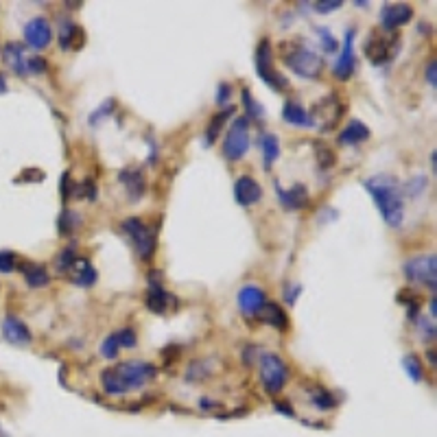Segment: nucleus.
<instances>
[{"label": "nucleus", "mask_w": 437, "mask_h": 437, "mask_svg": "<svg viewBox=\"0 0 437 437\" xmlns=\"http://www.w3.org/2000/svg\"><path fill=\"white\" fill-rule=\"evenodd\" d=\"M363 186L372 195V199H374L376 208H379V213L383 215L385 223L391 225V228L402 225L404 199H402L398 177L389 175V173H379V175L368 177L363 182Z\"/></svg>", "instance_id": "f257e3e1"}, {"label": "nucleus", "mask_w": 437, "mask_h": 437, "mask_svg": "<svg viewBox=\"0 0 437 437\" xmlns=\"http://www.w3.org/2000/svg\"><path fill=\"white\" fill-rule=\"evenodd\" d=\"M158 370L151 363H142V361H125V363H116L108 370L101 372V385L105 394L110 396H123L127 391L140 389L149 381L156 379Z\"/></svg>", "instance_id": "f03ea898"}, {"label": "nucleus", "mask_w": 437, "mask_h": 437, "mask_svg": "<svg viewBox=\"0 0 437 437\" xmlns=\"http://www.w3.org/2000/svg\"><path fill=\"white\" fill-rule=\"evenodd\" d=\"M282 59L286 68L302 79H320L324 72V59L299 44H286L282 47Z\"/></svg>", "instance_id": "7ed1b4c3"}, {"label": "nucleus", "mask_w": 437, "mask_h": 437, "mask_svg": "<svg viewBox=\"0 0 437 437\" xmlns=\"http://www.w3.org/2000/svg\"><path fill=\"white\" fill-rule=\"evenodd\" d=\"M398 51H400V38L394 33H387V31L385 33L372 31L363 44V53L374 66H383V64L394 62Z\"/></svg>", "instance_id": "20e7f679"}, {"label": "nucleus", "mask_w": 437, "mask_h": 437, "mask_svg": "<svg viewBox=\"0 0 437 437\" xmlns=\"http://www.w3.org/2000/svg\"><path fill=\"white\" fill-rule=\"evenodd\" d=\"M123 230H125L127 236L131 238L135 254H138L142 261H149V258H151L154 252H156V243H158L156 230H154V228H149V225H147L142 219H138V217H129V219H125V221H123Z\"/></svg>", "instance_id": "39448f33"}, {"label": "nucleus", "mask_w": 437, "mask_h": 437, "mask_svg": "<svg viewBox=\"0 0 437 437\" xmlns=\"http://www.w3.org/2000/svg\"><path fill=\"white\" fill-rule=\"evenodd\" d=\"M256 72H258V77L271 90H276V92H284V90L289 88V81L284 79V74L278 72L274 66V53H271L269 40H263L258 44V49H256Z\"/></svg>", "instance_id": "423d86ee"}, {"label": "nucleus", "mask_w": 437, "mask_h": 437, "mask_svg": "<svg viewBox=\"0 0 437 437\" xmlns=\"http://www.w3.org/2000/svg\"><path fill=\"white\" fill-rule=\"evenodd\" d=\"M404 278L413 284H422V286H427V289L435 291V286H437L435 254H422V256H415V258L406 261L404 263Z\"/></svg>", "instance_id": "0eeeda50"}, {"label": "nucleus", "mask_w": 437, "mask_h": 437, "mask_svg": "<svg viewBox=\"0 0 437 437\" xmlns=\"http://www.w3.org/2000/svg\"><path fill=\"white\" fill-rule=\"evenodd\" d=\"M223 156L225 160L230 162H238L243 160L249 151V120L247 118H236L230 131L225 133V140H223Z\"/></svg>", "instance_id": "6e6552de"}, {"label": "nucleus", "mask_w": 437, "mask_h": 437, "mask_svg": "<svg viewBox=\"0 0 437 437\" xmlns=\"http://www.w3.org/2000/svg\"><path fill=\"white\" fill-rule=\"evenodd\" d=\"M261 381L267 394H278L289 381V368L278 354L267 352L261 356Z\"/></svg>", "instance_id": "1a4fd4ad"}, {"label": "nucleus", "mask_w": 437, "mask_h": 437, "mask_svg": "<svg viewBox=\"0 0 437 437\" xmlns=\"http://www.w3.org/2000/svg\"><path fill=\"white\" fill-rule=\"evenodd\" d=\"M341 112H343V105H341L339 97L328 94L326 99H322L318 105H315L311 116H313V123L322 127V131H328V129L337 127V123L341 120Z\"/></svg>", "instance_id": "9d476101"}, {"label": "nucleus", "mask_w": 437, "mask_h": 437, "mask_svg": "<svg viewBox=\"0 0 437 437\" xmlns=\"http://www.w3.org/2000/svg\"><path fill=\"white\" fill-rule=\"evenodd\" d=\"M265 304H267V295H265V291L261 289V286L247 284L238 291V308L247 320L261 318Z\"/></svg>", "instance_id": "9b49d317"}, {"label": "nucleus", "mask_w": 437, "mask_h": 437, "mask_svg": "<svg viewBox=\"0 0 437 437\" xmlns=\"http://www.w3.org/2000/svg\"><path fill=\"white\" fill-rule=\"evenodd\" d=\"M354 38H356V31L354 28H348L345 31V38H343V49H341V55L337 59V64L333 68L335 77L341 79V81H348L354 70H356V55H354Z\"/></svg>", "instance_id": "f8f14e48"}, {"label": "nucleus", "mask_w": 437, "mask_h": 437, "mask_svg": "<svg viewBox=\"0 0 437 437\" xmlns=\"http://www.w3.org/2000/svg\"><path fill=\"white\" fill-rule=\"evenodd\" d=\"M51 40H53V26L44 16H38V18L26 22V26H24L26 47H31L35 51H42V49L49 47Z\"/></svg>", "instance_id": "ddd939ff"}, {"label": "nucleus", "mask_w": 437, "mask_h": 437, "mask_svg": "<svg viewBox=\"0 0 437 437\" xmlns=\"http://www.w3.org/2000/svg\"><path fill=\"white\" fill-rule=\"evenodd\" d=\"M147 308L156 313V315H167L169 311L177 308V297L173 293H169L160 282H149L147 289V297H145Z\"/></svg>", "instance_id": "4468645a"}, {"label": "nucleus", "mask_w": 437, "mask_h": 437, "mask_svg": "<svg viewBox=\"0 0 437 437\" xmlns=\"http://www.w3.org/2000/svg\"><path fill=\"white\" fill-rule=\"evenodd\" d=\"M261 197H263V188L252 175H240L234 182V199L238 206L249 208L254 204H258Z\"/></svg>", "instance_id": "2eb2a0df"}, {"label": "nucleus", "mask_w": 437, "mask_h": 437, "mask_svg": "<svg viewBox=\"0 0 437 437\" xmlns=\"http://www.w3.org/2000/svg\"><path fill=\"white\" fill-rule=\"evenodd\" d=\"M413 18V9L409 5H404V3H398V5H385L381 9V24L387 33H391L394 28L406 24V22H411Z\"/></svg>", "instance_id": "dca6fc26"}, {"label": "nucleus", "mask_w": 437, "mask_h": 437, "mask_svg": "<svg viewBox=\"0 0 437 437\" xmlns=\"http://www.w3.org/2000/svg\"><path fill=\"white\" fill-rule=\"evenodd\" d=\"M0 330H3L5 341H9L11 345H28L33 339L31 330L26 328V324L18 318H13V315H7V318L3 320Z\"/></svg>", "instance_id": "f3484780"}, {"label": "nucleus", "mask_w": 437, "mask_h": 437, "mask_svg": "<svg viewBox=\"0 0 437 437\" xmlns=\"http://www.w3.org/2000/svg\"><path fill=\"white\" fill-rule=\"evenodd\" d=\"M278 199L284 210H302L308 204V190L304 184H295L289 190H284L282 186H276Z\"/></svg>", "instance_id": "a211bd4d"}, {"label": "nucleus", "mask_w": 437, "mask_h": 437, "mask_svg": "<svg viewBox=\"0 0 437 437\" xmlns=\"http://www.w3.org/2000/svg\"><path fill=\"white\" fill-rule=\"evenodd\" d=\"M120 184H123V188L127 190V197L131 199V204L138 201L142 195H145V177L140 171L135 169H125L120 171Z\"/></svg>", "instance_id": "6ab92c4d"}, {"label": "nucleus", "mask_w": 437, "mask_h": 437, "mask_svg": "<svg viewBox=\"0 0 437 437\" xmlns=\"http://www.w3.org/2000/svg\"><path fill=\"white\" fill-rule=\"evenodd\" d=\"M282 118H284L289 125H295V127H315L311 112L304 110L297 101H286V103H284Z\"/></svg>", "instance_id": "aec40b11"}, {"label": "nucleus", "mask_w": 437, "mask_h": 437, "mask_svg": "<svg viewBox=\"0 0 437 437\" xmlns=\"http://www.w3.org/2000/svg\"><path fill=\"white\" fill-rule=\"evenodd\" d=\"M68 278L72 284H79V286H92L97 282V269L90 265V261L85 258H77L74 265L68 271Z\"/></svg>", "instance_id": "412c9836"}, {"label": "nucleus", "mask_w": 437, "mask_h": 437, "mask_svg": "<svg viewBox=\"0 0 437 437\" xmlns=\"http://www.w3.org/2000/svg\"><path fill=\"white\" fill-rule=\"evenodd\" d=\"M370 140V127L361 120H350L339 133V142L341 145H361Z\"/></svg>", "instance_id": "4be33fe9"}, {"label": "nucleus", "mask_w": 437, "mask_h": 437, "mask_svg": "<svg viewBox=\"0 0 437 437\" xmlns=\"http://www.w3.org/2000/svg\"><path fill=\"white\" fill-rule=\"evenodd\" d=\"M5 59H7V64L11 66V70L16 72V74H26V62H28V57H26V51H24V44H18V42H11L5 47Z\"/></svg>", "instance_id": "5701e85b"}, {"label": "nucleus", "mask_w": 437, "mask_h": 437, "mask_svg": "<svg viewBox=\"0 0 437 437\" xmlns=\"http://www.w3.org/2000/svg\"><path fill=\"white\" fill-rule=\"evenodd\" d=\"M258 320H263L265 324L274 326L278 330H286V328H289V318H286L284 308L280 304H276V302H267Z\"/></svg>", "instance_id": "b1692460"}, {"label": "nucleus", "mask_w": 437, "mask_h": 437, "mask_svg": "<svg viewBox=\"0 0 437 437\" xmlns=\"http://www.w3.org/2000/svg\"><path fill=\"white\" fill-rule=\"evenodd\" d=\"M261 149H263L265 169H271V164H274L280 158V140H278V135L276 133H263Z\"/></svg>", "instance_id": "393cba45"}, {"label": "nucleus", "mask_w": 437, "mask_h": 437, "mask_svg": "<svg viewBox=\"0 0 437 437\" xmlns=\"http://www.w3.org/2000/svg\"><path fill=\"white\" fill-rule=\"evenodd\" d=\"M77 38H79V26L74 22H70V20H64L62 26H59V47L62 49L79 47Z\"/></svg>", "instance_id": "a878e982"}, {"label": "nucleus", "mask_w": 437, "mask_h": 437, "mask_svg": "<svg viewBox=\"0 0 437 437\" xmlns=\"http://www.w3.org/2000/svg\"><path fill=\"white\" fill-rule=\"evenodd\" d=\"M232 112H234V108H228V110L219 112L213 120H210V125L206 127V145H208V147L217 142V135H219V131L223 129V123L230 118Z\"/></svg>", "instance_id": "bb28decb"}, {"label": "nucleus", "mask_w": 437, "mask_h": 437, "mask_svg": "<svg viewBox=\"0 0 437 437\" xmlns=\"http://www.w3.org/2000/svg\"><path fill=\"white\" fill-rule=\"evenodd\" d=\"M24 278L31 289H40V286L49 284V271L42 265H28V267H24Z\"/></svg>", "instance_id": "cd10ccee"}, {"label": "nucleus", "mask_w": 437, "mask_h": 437, "mask_svg": "<svg viewBox=\"0 0 437 437\" xmlns=\"http://www.w3.org/2000/svg\"><path fill=\"white\" fill-rule=\"evenodd\" d=\"M79 258V254H77V247H66L57 254V258H55V269H57V274H68L70 267L74 265V261Z\"/></svg>", "instance_id": "c85d7f7f"}, {"label": "nucleus", "mask_w": 437, "mask_h": 437, "mask_svg": "<svg viewBox=\"0 0 437 437\" xmlns=\"http://www.w3.org/2000/svg\"><path fill=\"white\" fill-rule=\"evenodd\" d=\"M402 368H404L406 376H409L411 381L420 383L422 379H424V370H422V363H420V358L415 354H406L402 358Z\"/></svg>", "instance_id": "c756f323"}, {"label": "nucleus", "mask_w": 437, "mask_h": 437, "mask_svg": "<svg viewBox=\"0 0 437 437\" xmlns=\"http://www.w3.org/2000/svg\"><path fill=\"white\" fill-rule=\"evenodd\" d=\"M79 223H81V215L79 213H74V210H64L62 217H59V232L70 234Z\"/></svg>", "instance_id": "7c9ffc66"}, {"label": "nucleus", "mask_w": 437, "mask_h": 437, "mask_svg": "<svg viewBox=\"0 0 437 437\" xmlns=\"http://www.w3.org/2000/svg\"><path fill=\"white\" fill-rule=\"evenodd\" d=\"M315 156H318V164L322 169H330V167H335V154H333V149L322 145V142H315Z\"/></svg>", "instance_id": "2f4dec72"}, {"label": "nucleus", "mask_w": 437, "mask_h": 437, "mask_svg": "<svg viewBox=\"0 0 437 437\" xmlns=\"http://www.w3.org/2000/svg\"><path fill=\"white\" fill-rule=\"evenodd\" d=\"M240 94H243V105H245V110H247V114H249L252 118H263V116H265V108L249 94V90H247V88H245Z\"/></svg>", "instance_id": "473e14b6"}, {"label": "nucleus", "mask_w": 437, "mask_h": 437, "mask_svg": "<svg viewBox=\"0 0 437 437\" xmlns=\"http://www.w3.org/2000/svg\"><path fill=\"white\" fill-rule=\"evenodd\" d=\"M318 35H320V40H322V49L326 51V53H335L337 49H339V42H337V38L328 31L326 26H320L318 28Z\"/></svg>", "instance_id": "72a5a7b5"}, {"label": "nucleus", "mask_w": 437, "mask_h": 437, "mask_svg": "<svg viewBox=\"0 0 437 437\" xmlns=\"http://www.w3.org/2000/svg\"><path fill=\"white\" fill-rule=\"evenodd\" d=\"M114 110H116V101L114 99H110V101H105L99 110H94V114L90 116V125H97V123H101L103 118H108L110 114H114Z\"/></svg>", "instance_id": "f704fd0d"}, {"label": "nucleus", "mask_w": 437, "mask_h": 437, "mask_svg": "<svg viewBox=\"0 0 437 437\" xmlns=\"http://www.w3.org/2000/svg\"><path fill=\"white\" fill-rule=\"evenodd\" d=\"M313 402L320 406V409H333V406L337 404V400H335V396L330 394V391H326V389H320L318 394H313Z\"/></svg>", "instance_id": "c9c22d12"}, {"label": "nucleus", "mask_w": 437, "mask_h": 437, "mask_svg": "<svg viewBox=\"0 0 437 437\" xmlns=\"http://www.w3.org/2000/svg\"><path fill=\"white\" fill-rule=\"evenodd\" d=\"M118 350H120V345H118L116 333H114V335H110L108 339L103 341V345H101V352H103V356H105V358H110V361H114V358L118 356Z\"/></svg>", "instance_id": "e433bc0d"}, {"label": "nucleus", "mask_w": 437, "mask_h": 437, "mask_svg": "<svg viewBox=\"0 0 437 437\" xmlns=\"http://www.w3.org/2000/svg\"><path fill=\"white\" fill-rule=\"evenodd\" d=\"M116 339H118V345L120 348H135V333L131 328H123V330H118L116 333Z\"/></svg>", "instance_id": "4c0bfd02"}, {"label": "nucleus", "mask_w": 437, "mask_h": 437, "mask_svg": "<svg viewBox=\"0 0 437 437\" xmlns=\"http://www.w3.org/2000/svg\"><path fill=\"white\" fill-rule=\"evenodd\" d=\"M13 269H16V254L3 249L0 252V274H9Z\"/></svg>", "instance_id": "58836bf2"}, {"label": "nucleus", "mask_w": 437, "mask_h": 437, "mask_svg": "<svg viewBox=\"0 0 437 437\" xmlns=\"http://www.w3.org/2000/svg\"><path fill=\"white\" fill-rule=\"evenodd\" d=\"M313 7H315V11H318V13H330L335 9H341L343 3H341V0H326V3H315Z\"/></svg>", "instance_id": "ea45409f"}, {"label": "nucleus", "mask_w": 437, "mask_h": 437, "mask_svg": "<svg viewBox=\"0 0 437 437\" xmlns=\"http://www.w3.org/2000/svg\"><path fill=\"white\" fill-rule=\"evenodd\" d=\"M230 97H232V85L230 83H219V88H217V103L219 105L228 103Z\"/></svg>", "instance_id": "a19ab883"}, {"label": "nucleus", "mask_w": 437, "mask_h": 437, "mask_svg": "<svg viewBox=\"0 0 437 437\" xmlns=\"http://www.w3.org/2000/svg\"><path fill=\"white\" fill-rule=\"evenodd\" d=\"M26 70L28 72H44L47 70V59H42V57H31L26 62Z\"/></svg>", "instance_id": "79ce46f5"}, {"label": "nucleus", "mask_w": 437, "mask_h": 437, "mask_svg": "<svg viewBox=\"0 0 437 437\" xmlns=\"http://www.w3.org/2000/svg\"><path fill=\"white\" fill-rule=\"evenodd\" d=\"M299 293H302V286H299V284H295V286H286V291H284V299H286V304L293 306Z\"/></svg>", "instance_id": "37998d69"}, {"label": "nucleus", "mask_w": 437, "mask_h": 437, "mask_svg": "<svg viewBox=\"0 0 437 437\" xmlns=\"http://www.w3.org/2000/svg\"><path fill=\"white\" fill-rule=\"evenodd\" d=\"M420 326H422V333H424V337L427 339H435V322L431 320V322H427V320H420Z\"/></svg>", "instance_id": "c03bdc74"}, {"label": "nucleus", "mask_w": 437, "mask_h": 437, "mask_svg": "<svg viewBox=\"0 0 437 437\" xmlns=\"http://www.w3.org/2000/svg\"><path fill=\"white\" fill-rule=\"evenodd\" d=\"M22 177L26 179V182H40V179L47 177V173H42L40 169H28V171L22 173Z\"/></svg>", "instance_id": "a18cd8bd"}, {"label": "nucleus", "mask_w": 437, "mask_h": 437, "mask_svg": "<svg viewBox=\"0 0 437 437\" xmlns=\"http://www.w3.org/2000/svg\"><path fill=\"white\" fill-rule=\"evenodd\" d=\"M427 81L435 88L437 83V64H435V59H431L429 66H427Z\"/></svg>", "instance_id": "49530a36"}, {"label": "nucleus", "mask_w": 437, "mask_h": 437, "mask_svg": "<svg viewBox=\"0 0 437 437\" xmlns=\"http://www.w3.org/2000/svg\"><path fill=\"white\" fill-rule=\"evenodd\" d=\"M276 409L284 415H293V409H291V404H284V402H276Z\"/></svg>", "instance_id": "de8ad7c7"}, {"label": "nucleus", "mask_w": 437, "mask_h": 437, "mask_svg": "<svg viewBox=\"0 0 437 437\" xmlns=\"http://www.w3.org/2000/svg\"><path fill=\"white\" fill-rule=\"evenodd\" d=\"M7 92V81H5V74H0V94Z\"/></svg>", "instance_id": "09e8293b"}, {"label": "nucleus", "mask_w": 437, "mask_h": 437, "mask_svg": "<svg viewBox=\"0 0 437 437\" xmlns=\"http://www.w3.org/2000/svg\"><path fill=\"white\" fill-rule=\"evenodd\" d=\"M431 164H433V171H435L437 169V154L435 151L431 154Z\"/></svg>", "instance_id": "8fccbe9b"}, {"label": "nucleus", "mask_w": 437, "mask_h": 437, "mask_svg": "<svg viewBox=\"0 0 437 437\" xmlns=\"http://www.w3.org/2000/svg\"><path fill=\"white\" fill-rule=\"evenodd\" d=\"M435 311H437L435 308V297H431V315H433V318H435Z\"/></svg>", "instance_id": "3c124183"}, {"label": "nucleus", "mask_w": 437, "mask_h": 437, "mask_svg": "<svg viewBox=\"0 0 437 437\" xmlns=\"http://www.w3.org/2000/svg\"><path fill=\"white\" fill-rule=\"evenodd\" d=\"M427 356H429V361H431V363H435V352H433V350H431V352H429Z\"/></svg>", "instance_id": "603ef678"}]
</instances>
